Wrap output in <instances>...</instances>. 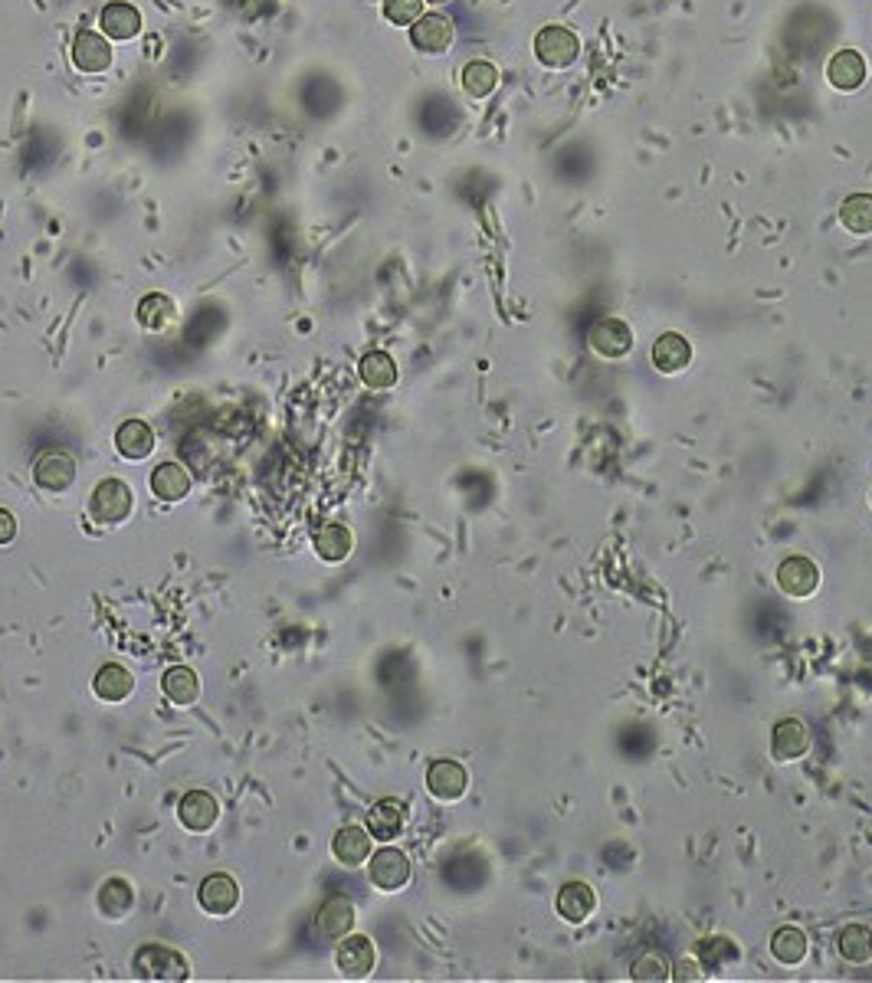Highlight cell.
Returning a JSON list of instances; mask_svg holds the SVG:
<instances>
[{
    "label": "cell",
    "mask_w": 872,
    "mask_h": 983,
    "mask_svg": "<svg viewBox=\"0 0 872 983\" xmlns=\"http://www.w3.org/2000/svg\"><path fill=\"white\" fill-rule=\"evenodd\" d=\"M384 17L397 27H410L423 17V0H384Z\"/></svg>",
    "instance_id": "obj_35"
},
{
    "label": "cell",
    "mask_w": 872,
    "mask_h": 983,
    "mask_svg": "<svg viewBox=\"0 0 872 983\" xmlns=\"http://www.w3.org/2000/svg\"><path fill=\"white\" fill-rule=\"evenodd\" d=\"M810 748V731L804 721H797V718H784V721H777V728H774V757L777 761H797V757H804Z\"/></svg>",
    "instance_id": "obj_18"
},
{
    "label": "cell",
    "mask_w": 872,
    "mask_h": 983,
    "mask_svg": "<svg viewBox=\"0 0 872 983\" xmlns=\"http://www.w3.org/2000/svg\"><path fill=\"white\" fill-rule=\"evenodd\" d=\"M699 957H702L705 964L722 967L725 961H735L738 951H735V944H732V941H725V938H709V941H699Z\"/></svg>",
    "instance_id": "obj_36"
},
{
    "label": "cell",
    "mask_w": 872,
    "mask_h": 983,
    "mask_svg": "<svg viewBox=\"0 0 872 983\" xmlns=\"http://www.w3.org/2000/svg\"><path fill=\"white\" fill-rule=\"evenodd\" d=\"M499 86V69L486 63V59H476V63H469L463 69V89L469 92L473 99H486L492 96Z\"/></svg>",
    "instance_id": "obj_30"
},
{
    "label": "cell",
    "mask_w": 872,
    "mask_h": 983,
    "mask_svg": "<svg viewBox=\"0 0 872 983\" xmlns=\"http://www.w3.org/2000/svg\"><path fill=\"white\" fill-rule=\"evenodd\" d=\"M132 908H135V888H132V882H125V879L102 882V888H99V911H102L105 918L122 921Z\"/></svg>",
    "instance_id": "obj_26"
},
{
    "label": "cell",
    "mask_w": 872,
    "mask_h": 983,
    "mask_svg": "<svg viewBox=\"0 0 872 983\" xmlns=\"http://www.w3.org/2000/svg\"><path fill=\"white\" fill-rule=\"evenodd\" d=\"M771 954L777 957L781 964L787 967H794L800 964L807 957V934L794 928V925H787L781 931H774V938H771Z\"/></svg>",
    "instance_id": "obj_29"
},
{
    "label": "cell",
    "mask_w": 872,
    "mask_h": 983,
    "mask_svg": "<svg viewBox=\"0 0 872 983\" xmlns=\"http://www.w3.org/2000/svg\"><path fill=\"white\" fill-rule=\"evenodd\" d=\"M535 53L551 69H568L581 53V43L568 27H545L535 37Z\"/></svg>",
    "instance_id": "obj_4"
},
{
    "label": "cell",
    "mask_w": 872,
    "mask_h": 983,
    "mask_svg": "<svg viewBox=\"0 0 872 983\" xmlns=\"http://www.w3.org/2000/svg\"><path fill=\"white\" fill-rule=\"evenodd\" d=\"M178 820H181V826L191 829V833H207V829H214L220 820V807H217L214 793H207V790L184 793L178 803Z\"/></svg>",
    "instance_id": "obj_9"
},
{
    "label": "cell",
    "mask_w": 872,
    "mask_h": 983,
    "mask_svg": "<svg viewBox=\"0 0 872 983\" xmlns=\"http://www.w3.org/2000/svg\"><path fill=\"white\" fill-rule=\"evenodd\" d=\"M358 374H361V381L368 387H374V390H384V387L397 384V364H394L391 354H384V351L364 354L361 364H358Z\"/></svg>",
    "instance_id": "obj_28"
},
{
    "label": "cell",
    "mask_w": 872,
    "mask_h": 983,
    "mask_svg": "<svg viewBox=\"0 0 872 983\" xmlns=\"http://www.w3.org/2000/svg\"><path fill=\"white\" fill-rule=\"evenodd\" d=\"M138 322L148 331H164L174 322V302L161 292L145 295V299L138 302Z\"/></svg>",
    "instance_id": "obj_31"
},
{
    "label": "cell",
    "mask_w": 872,
    "mask_h": 983,
    "mask_svg": "<svg viewBox=\"0 0 872 983\" xmlns=\"http://www.w3.org/2000/svg\"><path fill=\"white\" fill-rule=\"evenodd\" d=\"M840 954L850 964H866L872 957V934L863 925H850L840 934Z\"/></svg>",
    "instance_id": "obj_33"
},
{
    "label": "cell",
    "mask_w": 872,
    "mask_h": 983,
    "mask_svg": "<svg viewBox=\"0 0 872 983\" xmlns=\"http://www.w3.org/2000/svg\"><path fill=\"white\" fill-rule=\"evenodd\" d=\"M407 826V807L400 800H377L371 813H368V833L371 839H381V843H391L400 836V829Z\"/></svg>",
    "instance_id": "obj_14"
},
{
    "label": "cell",
    "mask_w": 872,
    "mask_h": 983,
    "mask_svg": "<svg viewBox=\"0 0 872 983\" xmlns=\"http://www.w3.org/2000/svg\"><path fill=\"white\" fill-rule=\"evenodd\" d=\"M161 689H164V695H168V702H171V705L187 708V705H194L197 698H200V679H197V672H194V669H187V666H174V669L164 672Z\"/></svg>",
    "instance_id": "obj_24"
},
{
    "label": "cell",
    "mask_w": 872,
    "mask_h": 983,
    "mask_svg": "<svg viewBox=\"0 0 872 983\" xmlns=\"http://www.w3.org/2000/svg\"><path fill=\"white\" fill-rule=\"evenodd\" d=\"M594 908H597V895H594L591 885L568 882L558 892V915L564 921H571V925H581V921H587L594 915Z\"/></svg>",
    "instance_id": "obj_16"
},
{
    "label": "cell",
    "mask_w": 872,
    "mask_h": 983,
    "mask_svg": "<svg viewBox=\"0 0 872 983\" xmlns=\"http://www.w3.org/2000/svg\"><path fill=\"white\" fill-rule=\"evenodd\" d=\"M73 66L82 73H102V69L112 66V46L102 33L92 30H79L73 40Z\"/></svg>",
    "instance_id": "obj_11"
},
{
    "label": "cell",
    "mask_w": 872,
    "mask_h": 983,
    "mask_svg": "<svg viewBox=\"0 0 872 983\" xmlns=\"http://www.w3.org/2000/svg\"><path fill=\"white\" fill-rule=\"evenodd\" d=\"M827 79L833 82L836 89H843V92L859 89L866 82V59L859 56L856 50L833 53L830 66H827Z\"/></svg>",
    "instance_id": "obj_21"
},
{
    "label": "cell",
    "mask_w": 872,
    "mask_h": 983,
    "mask_svg": "<svg viewBox=\"0 0 872 983\" xmlns=\"http://www.w3.org/2000/svg\"><path fill=\"white\" fill-rule=\"evenodd\" d=\"M351 548H355V538H351V531L345 525H322L318 528V535H315V551H318V558L328 561V564H338V561H345Z\"/></svg>",
    "instance_id": "obj_27"
},
{
    "label": "cell",
    "mask_w": 872,
    "mask_h": 983,
    "mask_svg": "<svg viewBox=\"0 0 872 983\" xmlns=\"http://www.w3.org/2000/svg\"><path fill=\"white\" fill-rule=\"evenodd\" d=\"M33 479L43 492H66L76 479V456L66 449H46L40 453L37 466H33Z\"/></svg>",
    "instance_id": "obj_3"
},
{
    "label": "cell",
    "mask_w": 872,
    "mask_h": 983,
    "mask_svg": "<svg viewBox=\"0 0 872 983\" xmlns=\"http://www.w3.org/2000/svg\"><path fill=\"white\" fill-rule=\"evenodd\" d=\"M14 538H17V518L7 508H0V544H10Z\"/></svg>",
    "instance_id": "obj_37"
},
{
    "label": "cell",
    "mask_w": 872,
    "mask_h": 983,
    "mask_svg": "<svg viewBox=\"0 0 872 983\" xmlns=\"http://www.w3.org/2000/svg\"><path fill=\"white\" fill-rule=\"evenodd\" d=\"M374 961H377L374 944H371V938H364V934L345 938V941L338 944V951H335L338 974L348 977V980H364L374 970Z\"/></svg>",
    "instance_id": "obj_7"
},
{
    "label": "cell",
    "mask_w": 872,
    "mask_h": 983,
    "mask_svg": "<svg viewBox=\"0 0 872 983\" xmlns=\"http://www.w3.org/2000/svg\"><path fill=\"white\" fill-rule=\"evenodd\" d=\"M332 852L341 866L348 869H358L364 859H371V833L361 826H345L338 829L335 839H332Z\"/></svg>",
    "instance_id": "obj_15"
},
{
    "label": "cell",
    "mask_w": 872,
    "mask_h": 983,
    "mask_svg": "<svg viewBox=\"0 0 872 983\" xmlns=\"http://www.w3.org/2000/svg\"><path fill=\"white\" fill-rule=\"evenodd\" d=\"M138 30H141V14L132 4L115 0V4H109L102 10V33H105V37L132 40V37H138Z\"/></svg>",
    "instance_id": "obj_25"
},
{
    "label": "cell",
    "mask_w": 872,
    "mask_h": 983,
    "mask_svg": "<svg viewBox=\"0 0 872 983\" xmlns=\"http://www.w3.org/2000/svg\"><path fill=\"white\" fill-rule=\"evenodd\" d=\"M427 787H430L433 797L443 800V803L459 800L469 787L466 767L456 764V761H433L430 771H427Z\"/></svg>",
    "instance_id": "obj_12"
},
{
    "label": "cell",
    "mask_w": 872,
    "mask_h": 983,
    "mask_svg": "<svg viewBox=\"0 0 872 983\" xmlns=\"http://www.w3.org/2000/svg\"><path fill=\"white\" fill-rule=\"evenodd\" d=\"M197 905L214 918L230 915V911L240 905V885L223 872L207 875V879L200 882V888H197Z\"/></svg>",
    "instance_id": "obj_6"
},
{
    "label": "cell",
    "mask_w": 872,
    "mask_h": 983,
    "mask_svg": "<svg viewBox=\"0 0 872 983\" xmlns=\"http://www.w3.org/2000/svg\"><path fill=\"white\" fill-rule=\"evenodd\" d=\"M689 361H692V345L682 335H676V331H666V335L656 338V345H653L656 371L679 374L682 367H689Z\"/></svg>",
    "instance_id": "obj_20"
},
{
    "label": "cell",
    "mask_w": 872,
    "mask_h": 983,
    "mask_svg": "<svg viewBox=\"0 0 872 983\" xmlns=\"http://www.w3.org/2000/svg\"><path fill=\"white\" fill-rule=\"evenodd\" d=\"M115 446H119V453L125 459L141 463V459H148L151 449H155V430H151L145 420H125L119 426V433H115Z\"/></svg>",
    "instance_id": "obj_17"
},
{
    "label": "cell",
    "mask_w": 872,
    "mask_h": 983,
    "mask_svg": "<svg viewBox=\"0 0 872 983\" xmlns=\"http://www.w3.org/2000/svg\"><path fill=\"white\" fill-rule=\"evenodd\" d=\"M351 928H355V905L345 895H332L318 908V931L325 938H345Z\"/></svg>",
    "instance_id": "obj_23"
},
{
    "label": "cell",
    "mask_w": 872,
    "mask_h": 983,
    "mask_svg": "<svg viewBox=\"0 0 872 983\" xmlns=\"http://www.w3.org/2000/svg\"><path fill=\"white\" fill-rule=\"evenodd\" d=\"M587 341H591V348L600 358H623L633 348V331L620 318H600L587 331Z\"/></svg>",
    "instance_id": "obj_8"
},
{
    "label": "cell",
    "mask_w": 872,
    "mask_h": 983,
    "mask_svg": "<svg viewBox=\"0 0 872 983\" xmlns=\"http://www.w3.org/2000/svg\"><path fill=\"white\" fill-rule=\"evenodd\" d=\"M430 4H446V0H430Z\"/></svg>",
    "instance_id": "obj_38"
},
{
    "label": "cell",
    "mask_w": 872,
    "mask_h": 983,
    "mask_svg": "<svg viewBox=\"0 0 872 983\" xmlns=\"http://www.w3.org/2000/svg\"><path fill=\"white\" fill-rule=\"evenodd\" d=\"M630 977L633 980H643V983H659V980H669L673 977V967L659 951H646L633 961L630 967Z\"/></svg>",
    "instance_id": "obj_34"
},
{
    "label": "cell",
    "mask_w": 872,
    "mask_h": 983,
    "mask_svg": "<svg viewBox=\"0 0 872 983\" xmlns=\"http://www.w3.org/2000/svg\"><path fill=\"white\" fill-rule=\"evenodd\" d=\"M92 692H96L102 702H125V698L135 692V679L125 666H119V662H109V666H102L96 672V679H92Z\"/></svg>",
    "instance_id": "obj_22"
},
{
    "label": "cell",
    "mask_w": 872,
    "mask_h": 983,
    "mask_svg": "<svg viewBox=\"0 0 872 983\" xmlns=\"http://www.w3.org/2000/svg\"><path fill=\"white\" fill-rule=\"evenodd\" d=\"M777 584H781L787 597L804 600L820 587V571L810 558H787L777 567Z\"/></svg>",
    "instance_id": "obj_10"
},
{
    "label": "cell",
    "mask_w": 872,
    "mask_h": 983,
    "mask_svg": "<svg viewBox=\"0 0 872 983\" xmlns=\"http://www.w3.org/2000/svg\"><path fill=\"white\" fill-rule=\"evenodd\" d=\"M410 43H414L420 53H446L453 43V20H446L443 14L420 17L414 27H410Z\"/></svg>",
    "instance_id": "obj_13"
},
{
    "label": "cell",
    "mask_w": 872,
    "mask_h": 983,
    "mask_svg": "<svg viewBox=\"0 0 872 983\" xmlns=\"http://www.w3.org/2000/svg\"><path fill=\"white\" fill-rule=\"evenodd\" d=\"M132 970L138 980H158V983H174L191 977L184 957L168 944H141L132 957Z\"/></svg>",
    "instance_id": "obj_1"
},
{
    "label": "cell",
    "mask_w": 872,
    "mask_h": 983,
    "mask_svg": "<svg viewBox=\"0 0 872 983\" xmlns=\"http://www.w3.org/2000/svg\"><path fill=\"white\" fill-rule=\"evenodd\" d=\"M151 492L161 502H181L191 492V472L181 463H161L151 472Z\"/></svg>",
    "instance_id": "obj_19"
},
{
    "label": "cell",
    "mask_w": 872,
    "mask_h": 983,
    "mask_svg": "<svg viewBox=\"0 0 872 983\" xmlns=\"http://www.w3.org/2000/svg\"><path fill=\"white\" fill-rule=\"evenodd\" d=\"M840 220H843V227L850 233H856V236L872 233V197L869 194L846 197L843 207H840Z\"/></svg>",
    "instance_id": "obj_32"
},
{
    "label": "cell",
    "mask_w": 872,
    "mask_h": 983,
    "mask_svg": "<svg viewBox=\"0 0 872 983\" xmlns=\"http://www.w3.org/2000/svg\"><path fill=\"white\" fill-rule=\"evenodd\" d=\"M368 872H371V882L381 888V892H397V888H404L410 882V859L400 849L384 846L371 856Z\"/></svg>",
    "instance_id": "obj_5"
},
{
    "label": "cell",
    "mask_w": 872,
    "mask_h": 983,
    "mask_svg": "<svg viewBox=\"0 0 872 983\" xmlns=\"http://www.w3.org/2000/svg\"><path fill=\"white\" fill-rule=\"evenodd\" d=\"M132 505H135V495L128 489L125 482L119 479H105L92 489V499H89V515L96 525H119L128 515H132Z\"/></svg>",
    "instance_id": "obj_2"
}]
</instances>
